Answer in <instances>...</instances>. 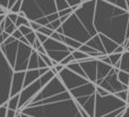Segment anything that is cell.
Segmentation results:
<instances>
[{
  "instance_id": "obj_1",
  "label": "cell",
  "mask_w": 129,
  "mask_h": 117,
  "mask_svg": "<svg viewBox=\"0 0 129 117\" xmlns=\"http://www.w3.org/2000/svg\"><path fill=\"white\" fill-rule=\"evenodd\" d=\"M129 13L103 0H96L94 27L98 34H102L119 45L126 41V30Z\"/></svg>"
},
{
  "instance_id": "obj_2",
  "label": "cell",
  "mask_w": 129,
  "mask_h": 117,
  "mask_svg": "<svg viewBox=\"0 0 129 117\" xmlns=\"http://www.w3.org/2000/svg\"><path fill=\"white\" fill-rule=\"evenodd\" d=\"M19 113L29 117H83L73 97L39 106H26Z\"/></svg>"
},
{
  "instance_id": "obj_3",
  "label": "cell",
  "mask_w": 129,
  "mask_h": 117,
  "mask_svg": "<svg viewBox=\"0 0 129 117\" xmlns=\"http://www.w3.org/2000/svg\"><path fill=\"white\" fill-rule=\"evenodd\" d=\"M58 13L54 0H23L19 15L29 22H38L43 17Z\"/></svg>"
},
{
  "instance_id": "obj_4",
  "label": "cell",
  "mask_w": 129,
  "mask_h": 117,
  "mask_svg": "<svg viewBox=\"0 0 129 117\" xmlns=\"http://www.w3.org/2000/svg\"><path fill=\"white\" fill-rule=\"evenodd\" d=\"M61 29H62V34L64 36L74 39V40L80 42L82 44H86L89 39L92 38L88 31L85 29L82 22L75 15V13L71 14L68 19L61 25Z\"/></svg>"
},
{
  "instance_id": "obj_5",
  "label": "cell",
  "mask_w": 129,
  "mask_h": 117,
  "mask_svg": "<svg viewBox=\"0 0 129 117\" xmlns=\"http://www.w3.org/2000/svg\"><path fill=\"white\" fill-rule=\"evenodd\" d=\"M14 69L9 65L8 60L5 58L0 50V106L7 105L10 98L11 81L14 76Z\"/></svg>"
},
{
  "instance_id": "obj_6",
  "label": "cell",
  "mask_w": 129,
  "mask_h": 117,
  "mask_svg": "<svg viewBox=\"0 0 129 117\" xmlns=\"http://www.w3.org/2000/svg\"><path fill=\"white\" fill-rule=\"evenodd\" d=\"M127 107V104L114 95L108 96H99L95 92V110H94V117H103L108 114H111L116 110Z\"/></svg>"
},
{
  "instance_id": "obj_7",
  "label": "cell",
  "mask_w": 129,
  "mask_h": 117,
  "mask_svg": "<svg viewBox=\"0 0 129 117\" xmlns=\"http://www.w3.org/2000/svg\"><path fill=\"white\" fill-rule=\"evenodd\" d=\"M95 7H96V0H93V1H84V2H82L79 8L75 11V15L78 17V19L82 22V24L84 25L85 29L88 31V33L92 36L98 35L96 30L94 27Z\"/></svg>"
},
{
  "instance_id": "obj_8",
  "label": "cell",
  "mask_w": 129,
  "mask_h": 117,
  "mask_svg": "<svg viewBox=\"0 0 129 117\" xmlns=\"http://www.w3.org/2000/svg\"><path fill=\"white\" fill-rule=\"evenodd\" d=\"M64 91H68V90L64 88L62 82L60 81V79H59L58 75H57L56 77H53V80H52L51 82H49L47 85L41 89V91L32 99L31 102L41 101V100H44V99H47V98L53 97V96H57V95H59V93H62Z\"/></svg>"
},
{
  "instance_id": "obj_9",
  "label": "cell",
  "mask_w": 129,
  "mask_h": 117,
  "mask_svg": "<svg viewBox=\"0 0 129 117\" xmlns=\"http://www.w3.org/2000/svg\"><path fill=\"white\" fill-rule=\"evenodd\" d=\"M33 50L34 49L29 44H25V43H22L19 41L16 61L15 65H14V72H26Z\"/></svg>"
},
{
  "instance_id": "obj_10",
  "label": "cell",
  "mask_w": 129,
  "mask_h": 117,
  "mask_svg": "<svg viewBox=\"0 0 129 117\" xmlns=\"http://www.w3.org/2000/svg\"><path fill=\"white\" fill-rule=\"evenodd\" d=\"M58 77L60 79V81L62 82L64 88L68 91L74 90V89H76V88H78V86L83 85V84H86L87 82H89L87 79H85V77L71 72V71L68 69L67 67H64L63 69L59 73Z\"/></svg>"
},
{
  "instance_id": "obj_11",
  "label": "cell",
  "mask_w": 129,
  "mask_h": 117,
  "mask_svg": "<svg viewBox=\"0 0 129 117\" xmlns=\"http://www.w3.org/2000/svg\"><path fill=\"white\" fill-rule=\"evenodd\" d=\"M118 69L113 68V69L110 72V74L105 77L104 80L100 82L98 84L99 86L103 88L104 90H107L109 93L111 95H116L117 92H120V91H125V90H128V86L127 85H123L122 83H120L118 80Z\"/></svg>"
},
{
  "instance_id": "obj_12",
  "label": "cell",
  "mask_w": 129,
  "mask_h": 117,
  "mask_svg": "<svg viewBox=\"0 0 129 117\" xmlns=\"http://www.w3.org/2000/svg\"><path fill=\"white\" fill-rule=\"evenodd\" d=\"M41 89H42V84H41V82H40V79H39L38 81H35L34 83H32L31 85L23 89L22 92L19 93V107H18L17 111H19L20 109L26 107L27 105L32 101V99L40 92Z\"/></svg>"
},
{
  "instance_id": "obj_13",
  "label": "cell",
  "mask_w": 129,
  "mask_h": 117,
  "mask_svg": "<svg viewBox=\"0 0 129 117\" xmlns=\"http://www.w3.org/2000/svg\"><path fill=\"white\" fill-rule=\"evenodd\" d=\"M96 91V84L92 83V82H87L86 84H83V85L78 86V88L70 90L69 93L73 97L74 100H78L82 99V98H86V97H91V96L95 95Z\"/></svg>"
},
{
  "instance_id": "obj_14",
  "label": "cell",
  "mask_w": 129,
  "mask_h": 117,
  "mask_svg": "<svg viewBox=\"0 0 129 117\" xmlns=\"http://www.w3.org/2000/svg\"><path fill=\"white\" fill-rule=\"evenodd\" d=\"M83 71L85 73V76L92 83H96V77H98V59L89 58L84 61H80Z\"/></svg>"
},
{
  "instance_id": "obj_15",
  "label": "cell",
  "mask_w": 129,
  "mask_h": 117,
  "mask_svg": "<svg viewBox=\"0 0 129 117\" xmlns=\"http://www.w3.org/2000/svg\"><path fill=\"white\" fill-rule=\"evenodd\" d=\"M18 44H19V41L15 40L13 42L8 43V44L0 45V50L2 51L5 58L8 60L9 65L13 67V69H14V65H15V61H16V56H17Z\"/></svg>"
},
{
  "instance_id": "obj_16",
  "label": "cell",
  "mask_w": 129,
  "mask_h": 117,
  "mask_svg": "<svg viewBox=\"0 0 129 117\" xmlns=\"http://www.w3.org/2000/svg\"><path fill=\"white\" fill-rule=\"evenodd\" d=\"M24 80H25V72H15L11 81V89H10V97L17 96L22 92L24 89Z\"/></svg>"
},
{
  "instance_id": "obj_17",
  "label": "cell",
  "mask_w": 129,
  "mask_h": 117,
  "mask_svg": "<svg viewBox=\"0 0 129 117\" xmlns=\"http://www.w3.org/2000/svg\"><path fill=\"white\" fill-rule=\"evenodd\" d=\"M43 48L45 49V52H50V51H69L71 54L73 51H75L71 48H68L64 43L57 41L52 38H48V40L43 43Z\"/></svg>"
},
{
  "instance_id": "obj_18",
  "label": "cell",
  "mask_w": 129,
  "mask_h": 117,
  "mask_svg": "<svg viewBox=\"0 0 129 117\" xmlns=\"http://www.w3.org/2000/svg\"><path fill=\"white\" fill-rule=\"evenodd\" d=\"M50 68H38V69H27L25 72V80H24V88L31 85L35 81H38L43 74L49 71Z\"/></svg>"
},
{
  "instance_id": "obj_19",
  "label": "cell",
  "mask_w": 129,
  "mask_h": 117,
  "mask_svg": "<svg viewBox=\"0 0 129 117\" xmlns=\"http://www.w3.org/2000/svg\"><path fill=\"white\" fill-rule=\"evenodd\" d=\"M113 69L111 65H107V64L102 63V61L98 60V77H96V85L100 83L102 80H104L108 75L110 74V72Z\"/></svg>"
},
{
  "instance_id": "obj_20",
  "label": "cell",
  "mask_w": 129,
  "mask_h": 117,
  "mask_svg": "<svg viewBox=\"0 0 129 117\" xmlns=\"http://www.w3.org/2000/svg\"><path fill=\"white\" fill-rule=\"evenodd\" d=\"M100 35V39L101 41H102V44L103 47H104V50L105 52H107V55H111L114 52V50L118 48L119 44H117L114 41H112L110 38H108V36L105 35H102V34H99Z\"/></svg>"
},
{
  "instance_id": "obj_21",
  "label": "cell",
  "mask_w": 129,
  "mask_h": 117,
  "mask_svg": "<svg viewBox=\"0 0 129 117\" xmlns=\"http://www.w3.org/2000/svg\"><path fill=\"white\" fill-rule=\"evenodd\" d=\"M88 47H91V48H93V49H95V50H98L99 52H101V54H103V55H107V52H105V50H104V47H103V44H102V41H101V39H100V35H95V36H92L91 39L88 40V42L86 43Z\"/></svg>"
},
{
  "instance_id": "obj_22",
  "label": "cell",
  "mask_w": 129,
  "mask_h": 117,
  "mask_svg": "<svg viewBox=\"0 0 129 117\" xmlns=\"http://www.w3.org/2000/svg\"><path fill=\"white\" fill-rule=\"evenodd\" d=\"M78 50H80V51H83L84 54H86L87 56L89 57V58H94V59H99L100 57L104 56L103 54H101V52H99L98 50L93 49V48L88 47L87 44H82V47L79 48Z\"/></svg>"
},
{
  "instance_id": "obj_23",
  "label": "cell",
  "mask_w": 129,
  "mask_h": 117,
  "mask_svg": "<svg viewBox=\"0 0 129 117\" xmlns=\"http://www.w3.org/2000/svg\"><path fill=\"white\" fill-rule=\"evenodd\" d=\"M60 42L64 43L68 48H71V49H74V50H78L80 47H82V43L80 42L74 40V39L67 38V36H64L63 34H60Z\"/></svg>"
},
{
  "instance_id": "obj_24",
  "label": "cell",
  "mask_w": 129,
  "mask_h": 117,
  "mask_svg": "<svg viewBox=\"0 0 129 117\" xmlns=\"http://www.w3.org/2000/svg\"><path fill=\"white\" fill-rule=\"evenodd\" d=\"M119 71H123V72L129 73V51H125L122 54V56H121Z\"/></svg>"
},
{
  "instance_id": "obj_25",
  "label": "cell",
  "mask_w": 129,
  "mask_h": 117,
  "mask_svg": "<svg viewBox=\"0 0 129 117\" xmlns=\"http://www.w3.org/2000/svg\"><path fill=\"white\" fill-rule=\"evenodd\" d=\"M66 67L68 68V69H70L71 72L76 73V74H78V75H80V76H83V77H85V79H86L84 71H83L82 66H80V64L78 63V61H74V63L69 64L68 66H66Z\"/></svg>"
},
{
  "instance_id": "obj_26",
  "label": "cell",
  "mask_w": 129,
  "mask_h": 117,
  "mask_svg": "<svg viewBox=\"0 0 129 117\" xmlns=\"http://www.w3.org/2000/svg\"><path fill=\"white\" fill-rule=\"evenodd\" d=\"M39 54L35 51V50H33V52H32V56L31 58H29V61H28V67H27V69H38L39 68Z\"/></svg>"
},
{
  "instance_id": "obj_27",
  "label": "cell",
  "mask_w": 129,
  "mask_h": 117,
  "mask_svg": "<svg viewBox=\"0 0 129 117\" xmlns=\"http://www.w3.org/2000/svg\"><path fill=\"white\" fill-rule=\"evenodd\" d=\"M7 107L8 109H11V110H18V107H19V95L14 96V97H10L7 102Z\"/></svg>"
},
{
  "instance_id": "obj_28",
  "label": "cell",
  "mask_w": 129,
  "mask_h": 117,
  "mask_svg": "<svg viewBox=\"0 0 129 117\" xmlns=\"http://www.w3.org/2000/svg\"><path fill=\"white\" fill-rule=\"evenodd\" d=\"M4 23H5V32H6V33H8L9 35H13V33L16 31V30H17L15 23L11 22V20L9 19L7 16H6V18H5Z\"/></svg>"
},
{
  "instance_id": "obj_29",
  "label": "cell",
  "mask_w": 129,
  "mask_h": 117,
  "mask_svg": "<svg viewBox=\"0 0 129 117\" xmlns=\"http://www.w3.org/2000/svg\"><path fill=\"white\" fill-rule=\"evenodd\" d=\"M71 55H73L75 61H78V63L84 61V60H86V59H89V57L87 56L86 54H84L83 51H80V50H75V51L71 52Z\"/></svg>"
},
{
  "instance_id": "obj_30",
  "label": "cell",
  "mask_w": 129,
  "mask_h": 117,
  "mask_svg": "<svg viewBox=\"0 0 129 117\" xmlns=\"http://www.w3.org/2000/svg\"><path fill=\"white\" fill-rule=\"evenodd\" d=\"M118 80L120 83H122L123 85H129V73L123 72V71H119L118 72ZM129 88V86H128Z\"/></svg>"
},
{
  "instance_id": "obj_31",
  "label": "cell",
  "mask_w": 129,
  "mask_h": 117,
  "mask_svg": "<svg viewBox=\"0 0 129 117\" xmlns=\"http://www.w3.org/2000/svg\"><path fill=\"white\" fill-rule=\"evenodd\" d=\"M16 27H20V26H29V20L27 19L25 16H22L18 14V18H17V22L15 23Z\"/></svg>"
},
{
  "instance_id": "obj_32",
  "label": "cell",
  "mask_w": 129,
  "mask_h": 117,
  "mask_svg": "<svg viewBox=\"0 0 129 117\" xmlns=\"http://www.w3.org/2000/svg\"><path fill=\"white\" fill-rule=\"evenodd\" d=\"M103 1H107V2H109V4H112V5H114V6L119 7V8L123 9V10H127L126 0H103Z\"/></svg>"
},
{
  "instance_id": "obj_33",
  "label": "cell",
  "mask_w": 129,
  "mask_h": 117,
  "mask_svg": "<svg viewBox=\"0 0 129 117\" xmlns=\"http://www.w3.org/2000/svg\"><path fill=\"white\" fill-rule=\"evenodd\" d=\"M54 2H56L57 10L58 11H61L67 8H70V6H69V4L67 2V0H54Z\"/></svg>"
},
{
  "instance_id": "obj_34",
  "label": "cell",
  "mask_w": 129,
  "mask_h": 117,
  "mask_svg": "<svg viewBox=\"0 0 129 117\" xmlns=\"http://www.w3.org/2000/svg\"><path fill=\"white\" fill-rule=\"evenodd\" d=\"M110 58V60H111V65L112 67H114V66L117 65V64L120 61L121 59V56H122V54H111V55H108Z\"/></svg>"
},
{
  "instance_id": "obj_35",
  "label": "cell",
  "mask_w": 129,
  "mask_h": 117,
  "mask_svg": "<svg viewBox=\"0 0 129 117\" xmlns=\"http://www.w3.org/2000/svg\"><path fill=\"white\" fill-rule=\"evenodd\" d=\"M22 4H23V0H17V1L13 5V7L9 9V11H10V13H15V14H19L20 8H22Z\"/></svg>"
},
{
  "instance_id": "obj_36",
  "label": "cell",
  "mask_w": 129,
  "mask_h": 117,
  "mask_svg": "<svg viewBox=\"0 0 129 117\" xmlns=\"http://www.w3.org/2000/svg\"><path fill=\"white\" fill-rule=\"evenodd\" d=\"M26 40H27V43H28L29 45H31L32 48H33V45H34V43H35V41H36V32H32V33H29V34H27L26 36Z\"/></svg>"
},
{
  "instance_id": "obj_37",
  "label": "cell",
  "mask_w": 129,
  "mask_h": 117,
  "mask_svg": "<svg viewBox=\"0 0 129 117\" xmlns=\"http://www.w3.org/2000/svg\"><path fill=\"white\" fill-rule=\"evenodd\" d=\"M38 32H39V33L44 34V35L48 36V38H51L52 34H53V31H52V30H50L49 27H47V26H41L40 30H39Z\"/></svg>"
},
{
  "instance_id": "obj_38",
  "label": "cell",
  "mask_w": 129,
  "mask_h": 117,
  "mask_svg": "<svg viewBox=\"0 0 129 117\" xmlns=\"http://www.w3.org/2000/svg\"><path fill=\"white\" fill-rule=\"evenodd\" d=\"M61 25H62V23L60 22V19H57V20H53L52 23H50L47 27H49L50 30H52L53 32H56L59 27H61Z\"/></svg>"
},
{
  "instance_id": "obj_39",
  "label": "cell",
  "mask_w": 129,
  "mask_h": 117,
  "mask_svg": "<svg viewBox=\"0 0 129 117\" xmlns=\"http://www.w3.org/2000/svg\"><path fill=\"white\" fill-rule=\"evenodd\" d=\"M114 96H116L117 98H119L120 100H122V101H125L126 104H127V99H128V90L120 91V92H117Z\"/></svg>"
},
{
  "instance_id": "obj_40",
  "label": "cell",
  "mask_w": 129,
  "mask_h": 117,
  "mask_svg": "<svg viewBox=\"0 0 129 117\" xmlns=\"http://www.w3.org/2000/svg\"><path fill=\"white\" fill-rule=\"evenodd\" d=\"M74 61H75V59H74V57H73V55H69V56H67L66 57V58H64L63 59V60L62 61H61V65H62V66H64V67H66V66H68L69 65V64H71V63H74Z\"/></svg>"
},
{
  "instance_id": "obj_41",
  "label": "cell",
  "mask_w": 129,
  "mask_h": 117,
  "mask_svg": "<svg viewBox=\"0 0 129 117\" xmlns=\"http://www.w3.org/2000/svg\"><path fill=\"white\" fill-rule=\"evenodd\" d=\"M18 30H19L20 33H22L24 36H26L27 34H29V33L33 32V30H32L29 26H20V27H18Z\"/></svg>"
},
{
  "instance_id": "obj_42",
  "label": "cell",
  "mask_w": 129,
  "mask_h": 117,
  "mask_svg": "<svg viewBox=\"0 0 129 117\" xmlns=\"http://www.w3.org/2000/svg\"><path fill=\"white\" fill-rule=\"evenodd\" d=\"M95 92L98 93L99 96H102V97H104V96L110 95V93L108 92L107 90H104L103 88H101V86H99V85H96V91H95Z\"/></svg>"
},
{
  "instance_id": "obj_43",
  "label": "cell",
  "mask_w": 129,
  "mask_h": 117,
  "mask_svg": "<svg viewBox=\"0 0 129 117\" xmlns=\"http://www.w3.org/2000/svg\"><path fill=\"white\" fill-rule=\"evenodd\" d=\"M36 39H38V40L43 44V43H44L45 41L48 40V36H45L44 34H42V33H39V32H36Z\"/></svg>"
},
{
  "instance_id": "obj_44",
  "label": "cell",
  "mask_w": 129,
  "mask_h": 117,
  "mask_svg": "<svg viewBox=\"0 0 129 117\" xmlns=\"http://www.w3.org/2000/svg\"><path fill=\"white\" fill-rule=\"evenodd\" d=\"M7 17H8L13 23H16V22H17V18H18V14L10 13V11H9V13L7 14Z\"/></svg>"
},
{
  "instance_id": "obj_45",
  "label": "cell",
  "mask_w": 129,
  "mask_h": 117,
  "mask_svg": "<svg viewBox=\"0 0 129 117\" xmlns=\"http://www.w3.org/2000/svg\"><path fill=\"white\" fill-rule=\"evenodd\" d=\"M98 60L102 61V63L107 64V65H111V60H110V58H109V56H108V55H104V56L100 57V58H99ZM111 66H112V65H111Z\"/></svg>"
},
{
  "instance_id": "obj_46",
  "label": "cell",
  "mask_w": 129,
  "mask_h": 117,
  "mask_svg": "<svg viewBox=\"0 0 129 117\" xmlns=\"http://www.w3.org/2000/svg\"><path fill=\"white\" fill-rule=\"evenodd\" d=\"M29 27H31V29L33 30L34 32H38L39 30H40L41 25L39 24L38 22H29Z\"/></svg>"
},
{
  "instance_id": "obj_47",
  "label": "cell",
  "mask_w": 129,
  "mask_h": 117,
  "mask_svg": "<svg viewBox=\"0 0 129 117\" xmlns=\"http://www.w3.org/2000/svg\"><path fill=\"white\" fill-rule=\"evenodd\" d=\"M7 111H8V107H7V105L0 106V117H7Z\"/></svg>"
},
{
  "instance_id": "obj_48",
  "label": "cell",
  "mask_w": 129,
  "mask_h": 117,
  "mask_svg": "<svg viewBox=\"0 0 129 117\" xmlns=\"http://www.w3.org/2000/svg\"><path fill=\"white\" fill-rule=\"evenodd\" d=\"M67 2L69 4V6L70 7H74V6H79V5H82V0H67Z\"/></svg>"
},
{
  "instance_id": "obj_49",
  "label": "cell",
  "mask_w": 129,
  "mask_h": 117,
  "mask_svg": "<svg viewBox=\"0 0 129 117\" xmlns=\"http://www.w3.org/2000/svg\"><path fill=\"white\" fill-rule=\"evenodd\" d=\"M63 68H64V66H62V65H61V64H58V65H56V66H54V67H52V69H53L54 72H56V74L58 75L59 73H60L61 71L63 69Z\"/></svg>"
},
{
  "instance_id": "obj_50",
  "label": "cell",
  "mask_w": 129,
  "mask_h": 117,
  "mask_svg": "<svg viewBox=\"0 0 129 117\" xmlns=\"http://www.w3.org/2000/svg\"><path fill=\"white\" fill-rule=\"evenodd\" d=\"M13 36L16 39V40H20V39H22L24 35H23V34L20 33V31H19V30L17 29V30H16V31L13 33Z\"/></svg>"
},
{
  "instance_id": "obj_51",
  "label": "cell",
  "mask_w": 129,
  "mask_h": 117,
  "mask_svg": "<svg viewBox=\"0 0 129 117\" xmlns=\"http://www.w3.org/2000/svg\"><path fill=\"white\" fill-rule=\"evenodd\" d=\"M9 36H10V35H9L8 33H6V32H4V33H2L1 35H0V45H1L2 43H4L5 41H6L7 39L9 38Z\"/></svg>"
},
{
  "instance_id": "obj_52",
  "label": "cell",
  "mask_w": 129,
  "mask_h": 117,
  "mask_svg": "<svg viewBox=\"0 0 129 117\" xmlns=\"http://www.w3.org/2000/svg\"><path fill=\"white\" fill-rule=\"evenodd\" d=\"M8 2H9V0H0V7H2V8L8 10Z\"/></svg>"
},
{
  "instance_id": "obj_53",
  "label": "cell",
  "mask_w": 129,
  "mask_h": 117,
  "mask_svg": "<svg viewBox=\"0 0 129 117\" xmlns=\"http://www.w3.org/2000/svg\"><path fill=\"white\" fill-rule=\"evenodd\" d=\"M17 113H18V111H16V110L8 109V111H7V117H16V116H17Z\"/></svg>"
},
{
  "instance_id": "obj_54",
  "label": "cell",
  "mask_w": 129,
  "mask_h": 117,
  "mask_svg": "<svg viewBox=\"0 0 129 117\" xmlns=\"http://www.w3.org/2000/svg\"><path fill=\"white\" fill-rule=\"evenodd\" d=\"M123 52H125V48H123V45H118V48L114 50L113 54H123Z\"/></svg>"
},
{
  "instance_id": "obj_55",
  "label": "cell",
  "mask_w": 129,
  "mask_h": 117,
  "mask_svg": "<svg viewBox=\"0 0 129 117\" xmlns=\"http://www.w3.org/2000/svg\"><path fill=\"white\" fill-rule=\"evenodd\" d=\"M121 117H129V106H127V108H126L125 113L122 114V116Z\"/></svg>"
},
{
  "instance_id": "obj_56",
  "label": "cell",
  "mask_w": 129,
  "mask_h": 117,
  "mask_svg": "<svg viewBox=\"0 0 129 117\" xmlns=\"http://www.w3.org/2000/svg\"><path fill=\"white\" fill-rule=\"evenodd\" d=\"M16 1H17V0H9V2H8V10L11 8V7H13V5L15 4Z\"/></svg>"
},
{
  "instance_id": "obj_57",
  "label": "cell",
  "mask_w": 129,
  "mask_h": 117,
  "mask_svg": "<svg viewBox=\"0 0 129 117\" xmlns=\"http://www.w3.org/2000/svg\"><path fill=\"white\" fill-rule=\"evenodd\" d=\"M129 39V20H128V24H127V30H126V40Z\"/></svg>"
},
{
  "instance_id": "obj_58",
  "label": "cell",
  "mask_w": 129,
  "mask_h": 117,
  "mask_svg": "<svg viewBox=\"0 0 129 117\" xmlns=\"http://www.w3.org/2000/svg\"><path fill=\"white\" fill-rule=\"evenodd\" d=\"M6 16H7V15H0V24H1V23L5 20V18H6Z\"/></svg>"
},
{
  "instance_id": "obj_59",
  "label": "cell",
  "mask_w": 129,
  "mask_h": 117,
  "mask_svg": "<svg viewBox=\"0 0 129 117\" xmlns=\"http://www.w3.org/2000/svg\"><path fill=\"white\" fill-rule=\"evenodd\" d=\"M127 106H129V89H128V99H127Z\"/></svg>"
},
{
  "instance_id": "obj_60",
  "label": "cell",
  "mask_w": 129,
  "mask_h": 117,
  "mask_svg": "<svg viewBox=\"0 0 129 117\" xmlns=\"http://www.w3.org/2000/svg\"><path fill=\"white\" fill-rule=\"evenodd\" d=\"M16 117H22V114H20L19 111H18V113H17V116H16Z\"/></svg>"
},
{
  "instance_id": "obj_61",
  "label": "cell",
  "mask_w": 129,
  "mask_h": 117,
  "mask_svg": "<svg viewBox=\"0 0 129 117\" xmlns=\"http://www.w3.org/2000/svg\"><path fill=\"white\" fill-rule=\"evenodd\" d=\"M22 117H29V116H27V115H24V114H22Z\"/></svg>"
},
{
  "instance_id": "obj_62",
  "label": "cell",
  "mask_w": 129,
  "mask_h": 117,
  "mask_svg": "<svg viewBox=\"0 0 129 117\" xmlns=\"http://www.w3.org/2000/svg\"><path fill=\"white\" fill-rule=\"evenodd\" d=\"M86 1H93V0H86Z\"/></svg>"
},
{
  "instance_id": "obj_63",
  "label": "cell",
  "mask_w": 129,
  "mask_h": 117,
  "mask_svg": "<svg viewBox=\"0 0 129 117\" xmlns=\"http://www.w3.org/2000/svg\"><path fill=\"white\" fill-rule=\"evenodd\" d=\"M82 1H83V2H84V1H86V0H82Z\"/></svg>"
},
{
  "instance_id": "obj_64",
  "label": "cell",
  "mask_w": 129,
  "mask_h": 117,
  "mask_svg": "<svg viewBox=\"0 0 129 117\" xmlns=\"http://www.w3.org/2000/svg\"><path fill=\"white\" fill-rule=\"evenodd\" d=\"M128 86H129V85H128Z\"/></svg>"
}]
</instances>
